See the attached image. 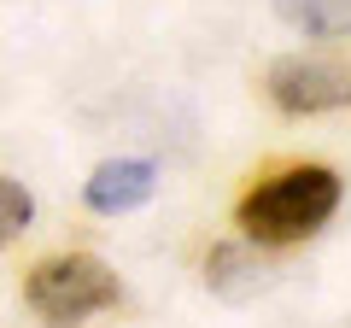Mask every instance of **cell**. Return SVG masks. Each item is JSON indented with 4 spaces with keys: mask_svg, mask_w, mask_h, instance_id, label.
Masks as SVG:
<instances>
[{
    "mask_svg": "<svg viewBox=\"0 0 351 328\" xmlns=\"http://www.w3.org/2000/svg\"><path fill=\"white\" fill-rule=\"evenodd\" d=\"M339 170L328 164H293V170H276V176H263L246 200L234 205L240 217V235L252 246H293V240H311L328 217L339 211Z\"/></svg>",
    "mask_w": 351,
    "mask_h": 328,
    "instance_id": "cell-1",
    "label": "cell"
},
{
    "mask_svg": "<svg viewBox=\"0 0 351 328\" xmlns=\"http://www.w3.org/2000/svg\"><path fill=\"white\" fill-rule=\"evenodd\" d=\"M117 299H123V281H117V270L106 264V258H94V253H53V258H41V264L29 270V281H24V305L47 328H76V323H88V316L112 311Z\"/></svg>",
    "mask_w": 351,
    "mask_h": 328,
    "instance_id": "cell-2",
    "label": "cell"
},
{
    "mask_svg": "<svg viewBox=\"0 0 351 328\" xmlns=\"http://www.w3.org/2000/svg\"><path fill=\"white\" fill-rule=\"evenodd\" d=\"M29 217H36L29 188H24V182H12V176H0V253H6V246L29 229Z\"/></svg>",
    "mask_w": 351,
    "mask_h": 328,
    "instance_id": "cell-7",
    "label": "cell"
},
{
    "mask_svg": "<svg viewBox=\"0 0 351 328\" xmlns=\"http://www.w3.org/2000/svg\"><path fill=\"white\" fill-rule=\"evenodd\" d=\"M205 281H211V293H223V299H252V293L269 281V270L258 264V253L246 246H234V240H223L211 258H205Z\"/></svg>",
    "mask_w": 351,
    "mask_h": 328,
    "instance_id": "cell-5",
    "label": "cell"
},
{
    "mask_svg": "<svg viewBox=\"0 0 351 328\" xmlns=\"http://www.w3.org/2000/svg\"><path fill=\"white\" fill-rule=\"evenodd\" d=\"M276 12L287 30H299L311 41L351 36V0H276Z\"/></svg>",
    "mask_w": 351,
    "mask_h": 328,
    "instance_id": "cell-6",
    "label": "cell"
},
{
    "mask_svg": "<svg viewBox=\"0 0 351 328\" xmlns=\"http://www.w3.org/2000/svg\"><path fill=\"white\" fill-rule=\"evenodd\" d=\"M269 100L287 117H316L351 106V59H316V53H287L263 76Z\"/></svg>",
    "mask_w": 351,
    "mask_h": 328,
    "instance_id": "cell-3",
    "label": "cell"
},
{
    "mask_svg": "<svg viewBox=\"0 0 351 328\" xmlns=\"http://www.w3.org/2000/svg\"><path fill=\"white\" fill-rule=\"evenodd\" d=\"M158 194V164L152 159H106L88 170L82 182V200L94 217H129Z\"/></svg>",
    "mask_w": 351,
    "mask_h": 328,
    "instance_id": "cell-4",
    "label": "cell"
}]
</instances>
